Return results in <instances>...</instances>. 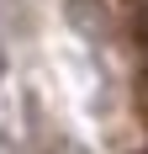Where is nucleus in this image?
<instances>
[{
  "mask_svg": "<svg viewBox=\"0 0 148 154\" xmlns=\"http://www.w3.org/2000/svg\"><path fill=\"white\" fill-rule=\"evenodd\" d=\"M5 64H11V59H5V37H0V80H5Z\"/></svg>",
  "mask_w": 148,
  "mask_h": 154,
  "instance_id": "f03ea898",
  "label": "nucleus"
},
{
  "mask_svg": "<svg viewBox=\"0 0 148 154\" xmlns=\"http://www.w3.org/2000/svg\"><path fill=\"white\" fill-rule=\"evenodd\" d=\"M138 27H143V37H148V0H138Z\"/></svg>",
  "mask_w": 148,
  "mask_h": 154,
  "instance_id": "f257e3e1",
  "label": "nucleus"
}]
</instances>
